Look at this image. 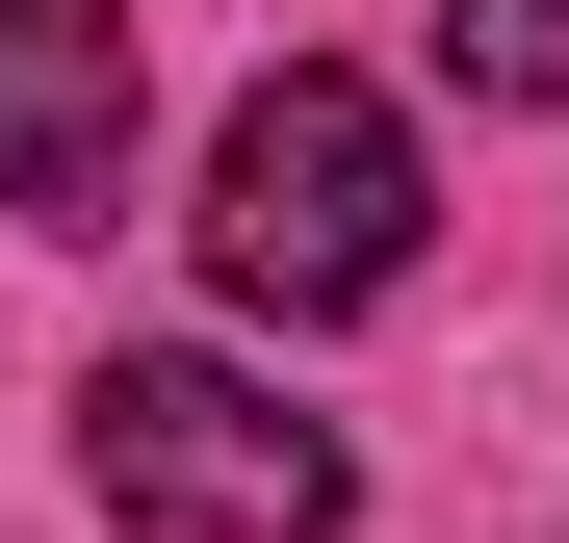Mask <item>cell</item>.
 Returning a JSON list of instances; mask_svg holds the SVG:
<instances>
[{
    "instance_id": "cell-1",
    "label": "cell",
    "mask_w": 569,
    "mask_h": 543,
    "mask_svg": "<svg viewBox=\"0 0 569 543\" xmlns=\"http://www.w3.org/2000/svg\"><path fill=\"white\" fill-rule=\"evenodd\" d=\"M208 285L284 311V336H337V311H389V285H415V130H389V78L284 52L259 104L208 130Z\"/></svg>"
},
{
    "instance_id": "cell-4",
    "label": "cell",
    "mask_w": 569,
    "mask_h": 543,
    "mask_svg": "<svg viewBox=\"0 0 569 543\" xmlns=\"http://www.w3.org/2000/svg\"><path fill=\"white\" fill-rule=\"evenodd\" d=\"M440 52L492 78V104H569V0H440Z\"/></svg>"
},
{
    "instance_id": "cell-3",
    "label": "cell",
    "mask_w": 569,
    "mask_h": 543,
    "mask_svg": "<svg viewBox=\"0 0 569 543\" xmlns=\"http://www.w3.org/2000/svg\"><path fill=\"white\" fill-rule=\"evenodd\" d=\"M0 208L27 233L130 208V0H0Z\"/></svg>"
},
{
    "instance_id": "cell-2",
    "label": "cell",
    "mask_w": 569,
    "mask_h": 543,
    "mask_svg": "<svg viewBox=\"0 0 569 543\" xmlns=\"http://www.w3.org/2000/svg\"><path fill=\"white\" fill-rule=\"evenodd\" d=\"M78 466H104V517L130 543H337V440L284 414V389H233V362H78Z\"/></svg>"
}]
</instances>
